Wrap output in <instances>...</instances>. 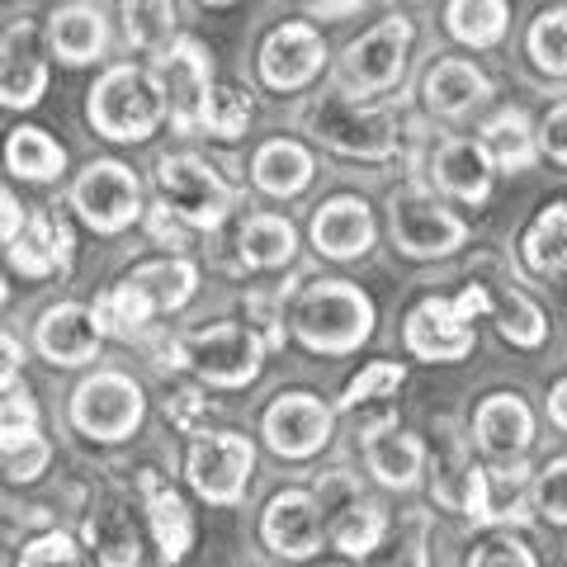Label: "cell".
Masks as SVG:
<instances>
[{
    "mask_svg": "<svg viewBox=\"0 0 567 567\" xmlns=\"http://www.w3.org/2000/svg\"><path fill=\"white\" fill-rule=\"evenodd\" d=\"M166 118H171V104L162 91V76L152 66L114 62L85 91V123L104 142H152Z\"/></svg>",
    "mask_w": 567,
    "mask_h": 567,
    "instance_id": "obj_1",
    "label": "cell"
},
{
    "mask_svg": "<svg viewBox=\"0 0 567 567\" xmlns=\"http://www.w3.org/2000/svg\"><path fill=\"white\" fill-rule=\"evenodd\" d=\"M289 327L312 354H354L374 336V298L350 279H312L289 298Z\"/></svg>",
    "mask_w": 567,
    "mask_h": 567,
    "instance_id": "obj_2",
    "label": "cell"
},
{
    "mask_svg": "<svg viewBox=\"0 0 567 567\" xmlns=\"http://www.w3.org/2000/svg\"><path fill=\"white\" fill-rule=\"evenodd\" d=\"M147 421V388L128 369L100 364L66 398V425L91 445H123Z\"/></svg>",
    "mask_w": 567,
    "mask_h": 567,
    "instance_id": "obj_3",
    "label": "cell"
},
{
    "mask_svg": "<svg viewBox=\"0 0 567 567\" xmlns=\"http://www.w3.org/2000/svg\"><path fill=\"white\" fill-rule=\"evenodd\" d=\"M152 181H156L162 204L189 227V233H218L241 204V189L233 181H223L208 156H199V152L156 156Z\"/></svg>",
    "mask_w": 567,
    "mask_h": 567,
    "instance_id": "obj_4",
    "label": "cell"
},
{
    "mask_svg": "<svg viewBox=\"0 0 567 567\" xmlns=\"http://www.w3.org/2000/svg\"><path fill=\"white\" fill-rule=\"evenodd\" d=\"M265 346L251 322H208L181 336V369H189L204 388L237 393L251 388L265 369Z\"/></svg>",
    "mask_w": 567,
    "mask_h": 567,
    "instance_id": "obj_5",
    "label": "cell"
},
{
    "mask_svg": "<svg viewBox=\"0 0 567 567\" xmlns=\"http://www.w3.org/2000/svg\"><path fill=\"white\" fill-rule=\"evenodd\" d=\"M66 208L100 237H118L133 223L147 218V194L133 166L114 162V156H95L85 162L66 185Z\"/></svg>",
    "mask_w": 567,
    "mask_h": 567,
    "instance_id": "obj_6",
    "label": "cell"
},
{
    "mask_svg": "<svg viewBox=\"0 0 567 567\" xmlns=\"http://www.w3.org/2000/svg\"><path fill=\"white\" fill-rule=\"evenodd\" d=\"M256 477V445L241 431H199L185 445V483L199 502L237 511Z\"/></svg>",
    "mask_w": 567,
    "mask_h": 567,
    "instance_id": "obj_7",
    "label": "cell"
},
{
    "mask_svg": "<svg viewBox=\"0 0 567 567\" xmlns=\"http://www.w3.org/2000/svg\"><path fill=\"white\" fill-rule=\"evenodd\" d=\"M308 133L322 147L350 156V162H388L398 152V118L388 110H360L354 95H346L341 85L312 100L308 110Z\"/></svg>",
    "mask_w": 567,
    "mask_h": 567,
    "instance_id": "obj_8",
    "label": "cell"
},
{
    "mask_svg": "<svg viewBox=\"0 0 567 567\" xmlns=\"http://www.w3.org/2000/svg\"><path fill=\"white\" fill-rule=\"evenodd\" d=\"M483 312H487L483 284H468L458 298H425V303L406 312L402 341L425 364H454V360H464V354H473V346H477L473 317H483Z\"/></svg>",
    "mask_w": 567,
    "mask_h": 567,
    "instance_id": "obj_9",
    "label": "cell"
},
{
    "mask_svg": "<svg viewBox=\"0 0 567 567\" xmlns=\"http://www.w3.org/2000/svg\"><path fill=\"white\" fill-rule=\"evenodd\" d=\"M388 233L406 260H440L468 241V223L440 204L431 189L402 185L388 194Z\"/></svg>",
    "mask_w": 567,
    "mask_h": 567,
    "instance_id": "obj_10",
    "label": "cell"
},
{
    "mask_svg": "<svg viewBox=\"0 0 567 567\" xmlns=\"http://www.w3.org/2000/svg\"><path fill=\"white\" fill-rule=\"evenodd\" d=\"M416 29L402 14H388L374 29H364L346 52H341V91L346 95H383L393 91L412 58Z\"/></svg>",
    "mask_w": 567,
    "mask_h": 567,
    "instance_id": "obj_11",
    "label": "cell"
},
{
    "mask_svg": "<svg viewBox=\"0 0 567 567\" xmlns=\"http://www.w3.org/2000/svg\"><path fill=\"white\" fill-rule=\"evenodd\" d=\"M256 535L265 544V554H275L284 563H308L327 548V511L312 487H279L260 506Z\"/></svg>",
    "mask_w": 567,
    "mask_h": 567,
    "instance_id": "obj_12",
    "label": "cell"
},
{
    "mask_svg": "<svg viewBox=\"0 0 567 567\" xmlns=\"http://www.w3.org/2000/svg\"><path fill=\"white\" fill-rule=\"evenodd\" d=\"M336 431V412L331 406L308 393V388H289V393H275L270 406L260 412V440L265 450L279 458H317L331 445Z\"/></svg>",
    "mask_w": 567,
    "mask_h": 567,
    "instance_id": "obj_13",
    "label": "cell"
},
{
    "mask_svg": "<svg viewBox=\"0 0 567 567\" xmlns=\"http://www.w3.org/2000/svg\"><path fill=\"white\" fill-rule=\"evenodd\" d=\"M327 66V43L308 20H284L260 39L256 48V76L265 91L275 95H293L322 76Z\"/></svg>",
    "mask_w": 567,
    "mask_h": 567,
    "instance_id": "obj_14",
    "label": "cell"
},
{
    "mask_svg": "<svg viewBox=\"0 0 567 567\" xmlns=\"http://www.w3.org/2000/svg\"><path fill=\"white\" fill-rule=\"evenodd\" d=\"M29 346L39 350V360L52 369H85L100 360L104 350V327L95 308L76 303V298H62V303L39 308L29 327Z\"/></svg>",
    "mask_w": 567,
    "mask_h": 567,
    "instance_id": "obj_15",
    "label": "cell"
},
{
    "mask_svg": "<svg viewBox=\"0 0 567 567\" xmlns=\"http://www.w3.org/2000/svg\"><path fill=\"white\" fill-rule=\"evenodd\" d=\"M48 39L33 20H10L0 29V110H33L48 95Z\"/></svg>",
    "mask_w": 567,
    "mask_h": 567,
    "instance_id": "obj_16",
    "label": "cell"
},
{
    "mask_svg": "<svg viewBox=\"0 0 567 567\" xmlns=\"http://www.w3.org/2000/svg\"><path fill=\"white\" fill-rule=\"evenodd\" d=\"M162 91L171 104V128L175 133H199L204 123V104L213 95V66H208V52L194 43V39H175L162 52Z\"/></svg>",
    "mask_w": 567,
    "mask_h": 567,
    "instance_id": "obj_17",
    "label": "cell"
},
{
    "mask_svg": "<svg viewBox=\"0 0 567 567\" xmlns=\"http://www.w3.org/2000/svg\"><path fill=\"white\" fill-rule=\"evenodd\" d=\"M431 487H435V502L445 511L487 520V468H477L464 454L458 435L450 431V421H440L435 440H431Z\"/></svg>",
    "mask_w": 567,
    "mask_h": 567,
    "instance_id": "obj_18",
    "label": "cell"
},
{
    "mask_svg": "<svg viewBox=\"0 0 567 567\" xmlns=\"http://www.w3.org/2000/svg\"><path fill=\"white\" fill-rule=\"evenodd\" d=\"M81 548L95 567H142V529L118 492H100L81 516Z\"/></svg>",
    "mask_w": 567,
    "mask_h": 567,
    "instance_id": "obj_19",
    "label": "cell"
},
{
    "mask_svg": "<svg viewBox=\"0 0 567 567\" xmlns=\"http://www.w3.org/2000/svg\"><path fill=\"white\" fill-rule=\"evenodd\" d=\"M137 502H142V516H147L156 558H162L166 567L185 563L189 548H194V511L185 506V496L175 492L156 468H142L137 473Z\"/></svg>",
    "mask_w": 567,
    "mask_h": 567,
    "instance_id": "obj_20",
    "label": "cell"
},
{
    "mask_svg": "<svg viewBox=\"0 0 567 567\" xmlns=\"http://www.w3.org/2000/svg\"><path fill=\"white\" fill-rule=\"evenodd\" d=\"M48 52L58 58L62 66H95L110 58V20H104V10L95 6V0H66V6H58L48 14Z\"/></svg>",
    "mask_w": 567,
    "mask_h": 567,
    "instance_id": "obj_21",
    "label": "cell"
},
{
    "mask_svg": "<svg viewBox=\"0 0 567 567\" xmlns=\"http://www.w3.org/2000/svg\"><path fill=\"white\" fill-rule=\"evenodd\" d=\"M308 233H312L317 256H327V260H360L369 246H374L379 227H374V213H369L364 199H354V194H336V199L312 208Z\"/></svg>",
    "mask_w": 567,
    "mask_h": 567,
    "instance_id": "obj_22",
    "label": "cell"
},
{
    "mask_svg": "<svg viewBox=\"0 0 567 567\" xmlns=\"http://www.w3.org/2000/svg\"><path fill=\"white\" fill-rule=\"evenodd\" d=\"M402 379H406V374H402L398 360H374V364H364L360 374L346 383L341 406H336V412L360 425V440L379 435V431H388V425H398V402H393V398H398Z\"/></svg>",
    "mask_w": 567,
    "mask_h": 567,
    "instance_id": "obj_23",
    "label": "cell"
},
{
    "mask_svg": "<svg viewBox=\"0 0 567 567\" xmlns=\"http://www.w3.org/2000/svg\"><path fill=\"white\" fill-rule=\"evenodd\" d=\"M473 435L487 458L511 464V458H520L529 450V440H535V412H529L525 398H516V393H492L477 402Z\"/></svg>",
    "mask_w": 567,
    "mask_h": 567,
    "instance_id": "obj_24",
    "label": "cell"
},
{
    "mask_svg": "<svg viewBox=\"0 0 567 567\" xmlns=\"http://www.w3.org/2000/svg\"><path fill=\"white\" fill-rule=\"evenodd\" d=\"M431 175L435 185L450 194V199H464V204H487L492 194V156L483 147V137H445L431 156Z\"/></svg>",
    "mask_w": 567,
    "mask_h": 567,
    "instance_id": "obj_25",
    "label": "cell"
},
{
    "mask_svg": "<svg viewBox=\"0 0 567 567\" xmlns=\"http://www.w3.org/2000/svg\"><path fill=\"white\" fill-rule=\"evenodd\" d=\"M317 175V156L298 137H265L251 152V185L270 199H298Z\"/></svg>",
    "mask_w": 567,
    "mask_h": 567,
    "instance_id": "obj_26",
    "label": "cell"
},
{
    "mask_svg": "<svg viewBox=\"0 0 567 567\" xmlns=\"http://www.w3.org/2000/svg\"><path fill=\"white\" fill-rule=\"evenodd\" d=\"M487 91L492 85L483 76V66H473L468 58H440L421 81L425 110L440 114V118H464L473 104L487 100Z\"/></svg>",
    "mask_w": 567,
    "mask_h": 567,
    "instance_id": "obj_27",
    "label": "cell"
},
{
    "mask_svg": "<svg viewBox=\"0 0 567 567\" xmlns=\"http://www.w3.org/2000/svg\"><path fill=\"white\" fill-rule=\"evenodd\" d=\"M0 156H6V171L14 175V181H24V185H52V181H62L66 175V147L48 128H39V123H20V128H10Z\"/></svg>",
    "mask_w": 567,
    "mask_h": 567,
    "instance_id": "obj_28",
    "label": "cell"
},
{
    "mask_svg": "<svg viewBox=\"0 0 567 567\" xmlns=\"http://www.w3.org/2000/svg\"><path fill=\"white\" fill-rule=\"evenodd\" d=\"M364 468L374 473L379 487H393V492H412L425 473V445L416 435L398 431V425H388V431L369 435L364 440Z\"/></svg>",
    "mask_w": 567,
    "mask_h": 567,
    "instance_id": "obj_29",
    "label": "cell"
},
{
    "mask_svg": "<svg viewBox=\"0 0 567 567\" xmlns=\"http://www.w3.org/2000/svg\"><path fill=\"white\" fill-rule=\"evenodd\" d=\"M237 256L246 270H284L298 256V233L284 213H246L237 227Z\"/></svg>",
    "mask_w": 567,
    "mask_h": 567,
    "instance_id": "obj_30",
    "label": "cell"
},
{
    "mask_svg": "<svg viewBox=\"0 0 567 567\" xmlns=\"http://www.w3.org/2000/svg\"><path fill=\"white\" fill-rule=\"evenodd\" d=\"M128 279L152 298L156 312H181L194 303V293H199V265L185 260V256L147 260V265H137Z\"/></svg>",
    "mask_w": 567,
    "mask_h": 567,
    "instance_id": "obj_31",
    "label": "cell"
},
{
    "mask_svg": "<svg viewBox=\"0 0 567 567\" xmlns=\"http://www.w3.org/2000/svg\"><path fill=\"white\" fill-rule=\"evenodd\" d=\"M383 535H388V516H383L379 502H369V496H354L346 511H336L327 520V544L341 548L346 558H369L383 544Z\"/></svg>",
    "mask_w": 567,
    "mask_h": 567,
    "instance_id": "obj_32",
    "label": "cell"
},
{
    "mask_svg": "<svg viewBox=\"0 0 567 567\" xmlns=\"http://www.w3.org/2000/svg\"><path fill=\"white\" fill-rule=\"evenodd\" d=\"M118 14H123V39H128V48L147 52V58H162L175 43V24H181L175 0H118Z\"/></svg>",
    "mask_w": 567,
    "mask_h": 567,
    "instance_id": "obj_33",
    "label": "cell"
},
{
    "mask_svg": "<svg viewBox=\"0 0 567 567\" xmlns=\"http://www.w3.org/2000/svg\"><path fill=\"white\" fill-rule=\"evenodd\" d=\"M525 265L544 279H567V199L548 204L525 233Z\"/></svg>",
    "mask_w": 567,
    "mask_h": 567,
    "instance_id": "obj_34",
    "label": "cell"
},
{
    "mask_svg": "<svg viewBox=\"0 0 567 567\" xmlns=\"http://www.w3.org/2000/svg\"><path fill=\"white\" fill-rule=\"evenodd\" d=\"M52 464V440L39 425H14V431H0V477L6 483H39Z\"/></svg>",
    "mask_w": 567,
    "mask_h": 567,
    "instance_id": "obj_35",
    "label": "cell"
},
{
    "mask_svg": "<svg viewBox=\"0 0 567 567\" xmlns=\"http://www.w3.org/2000/svg\"><path fill=\"white\" fill-rule=\"evenodd\" d=\"M483 289H487V312L496 317V331H502L511 346L529 350V346L544 341V331H548L544 312L529 303L520 289H511V284H483Z\"/></svg>",
    "mask_w": 567,
    "mask_h": 567,
    "instance_id": "obj_36",
    "label": "cell"
},
{
    "mask_svg": "<svg viewBox=\"0 0 567 567\" xmlns=\"http://www.w3.org/2000/svg\"><path fill=\"white\" fill-rule=\"evenodd\" d=\"M483 147L496 171H529L535 166V133L520 110H502L483 123Z\"/></svg>",
    "mask_w": 567,
    "mask_h": 567,
    "instance_id": "obj_37",
    "label": "cell"
},
{
    "mask_svg": "<svg viewBox=\"0 0 567 567\" xmlns=\"http://www.w3.org/2000/svg\"><path fill=\"white\" fill-rule=\"evenodd\" d=\"M511 10L506 0H450L445 6V29L468 48H492L506 39Z\"/></svg>",
    "mask_w": 567,
    "mask_h": 567,
    "instance_id": "obj_38",
    "label": "cell"
},
{
    "mask_svg": "<svg viewBox=\"0 0 567 567\" xmlns=\"http://www.w3.org/2000/svg\"><path fill=\"white\" fill-rule=\"evenodd\" d=\"M95 317H100L104 336H118V341H133V336L147 331V322L156 317V308H152V298L142 293L133 279H118L114 289H104V293L95 298Z\"/></svg>",
    "mask_w": 567,
    "mask_h": 567,
    "instance_id": "obj_39",
    "label": "cell"
},
{
    "mask_svg": "<svg viewBox=\"0 0 567 567\" xmlns=\"http://www.w3.org/2000/svg\"><path fill=\"white\" fill-rule=\"evenodd\" d=\"M246 123H251V91H241V85H213L199 133L233 142V137L246 133Z\"/></svg>",
    "mask_w": 567,
    "mask_h": 567,
    "instance_id": "obj_40",
    "label": "cell"
},
{
    "mask_svg": "<svg viewBox=\"0 0 567 567\" xmlns=\"http://www.w3.org/2000/svg\"><path fill=\"white\" fill-rule=\"evenodd\" d=\"M529 58L548 76H567V10H544L535 24H529Z\"/></svg>",
    "mask_w": 567,
    "mask_h": 567,
    "instance_id": "obj_41",
    "label": "cell"
},
{
    "mask_svg": "<svg viewBox=\"0 0 567 567\" xmlns=\"http://www.w3.org/2000/svg\"><path fill=\"white\" fill-rule=\"evenodd\" d=\"M20 567H85L81 535H66L58 525L39 529L20 544Z\"/></svg>",
    "mask_w": 567,
    "mask_h": 567,
    "instance_id": "obj_42",
    "label": "cell"
},
{
    "mask_svg": "<svg viewBox=\"0 0 567 567\" xmlns=\"http://www.w3.org/2000/svg\"><path fill=\"white\" fill-rule=\"evenodd\" d=\"M535 506L539 516L554 525H567V458H554L539 477H535Z\"/></svg>",
    "mask_w": 567,
    "mask_h": 567,
    "instance_id": "obj_43",
    "label": "cell"
},
{
    "mask_svg": "<svg viewBox=\"0 0 567 567\" xmlns=\"http://www.w3.org/2000/svg\"><path fill=\"white\" fill-rule=\"evenodd\" d=\"M6 260H10V270H20L24 279H48L52 270H58V260L48 256V246H43L39 237H33L29 227H24V233L6 246Z\"/></svg>",
    "mask_w": 567,
    "mask_h": 567,
    "instance_id": "obj_44",
    "label": "cell"
},
{
    "mask_svg": "<svg viewBox=\"0 0 567 567\" xmlns=\"http://www.w3.org/2000/svg\"><path fill=\"white\" fill-rule=\"evenodd\" d=\"M379 567H431V554H425V516H421V511H416V516H406L393 554H388V563H379Z\"/></svg>",
    "mask_w": 567,
    "mask_h": 567,
    "instance_id": "obj_45",
    "label": "cell"
},
{
    "mask_svg": "<svg viewBox=\"0 0 567 567\" xmlns=\"http://www.w3.org/2000/svg\"><path fill=\"white\" fill-rule=\"evenodd\" d=\"M468 567H539V558L520 539H487L468 554Z\"/></svg>",
    "mask_w": 567,
    "mask_h": 567,
    "instance_id": "obj_46",
    "label": "cell"
},
{
    "mask_svg": "<svg viewBox=\"0 0 567 567\" xmlns=\"http://www.w3.org/2000/svg\"><path fill=\"white\" fill-rule=\"evenodd\" d=\"M142 223H147V237H152L156 246H171V256H175V251H185V246H189V227H185L181 218H175V213H171L162 199H156V204L147 208V218H142Z\"/></svg>",
    "mask_w": 567,
    "mask_h": 567,
    "instance_id": "obj_47",
    "label": "cell"
},
{
    "mask_svg": "<svg viewBox=\"0 0 567 567\" xmlns=\"http://www.w3.org/2000/svg\"><path fill=\"white\" fill-rule=\"evenodd\" d=\"M208 412V398L199 393V388H175V393L166 398V416L181 425L185 435H199V416Z\"/></svg>",
    "mask_w": 567,
    "mask_h": 567,
    "instance_id": "obj_48",
    "label": "cell"
},
{
    "mask_svg": "<svg viewBox=\"0 0 567 567\" xmlns=\"http://www.w3.org/2000/svg\"><path fill=\"white\" fill-rule=\"evenodd\" d=\"M539 147L554 156L558 166H567V100L554 104V110L544 114V123H539Z\"/></svg>",
    "mask_w": 567,
    "mask_h": 567,
    "instance_id": "obj_49",
    "label": "cell"
},
{
    "mask_svg": "<svg viewBox=\"0 0 567 567\" xmlns=\"http://www.w3.org/2000/svg\"><path fill=\"white\" fill-rule=\"evenodd\" d=\"M14 425H39V402H33L24 388L0 393V431H14Z\"/></svg>",
    "mask_w": 567,
    "mask_h": 567,
    "instance_id": "obj_50",
    "label": "cell"
},
{
    "mask_svg": "<svg viewBox=\"0 0 567 567\" xmlns=\"http://www.w3.org/2000/svg\"><path fill=\"white\" fill-rule=\"evenodd\" d=\"M20 369H24V341L0 327V393L20 388Z\"/></svg>",
    "mask_w": 567,
    "mask_h": 567,
    "instance_id": "obj_51",
    "label": "cell"
},
{
    "mask_svg": "<svg viewBox=\"0 0 567 567\" xmlns=\"http://www.w3.org/2000/svg\"><path fill=\"white\" fill-rule=\"evenodd\" d=\"M24 223H29V213L20 208V199L10 194V185L0 181V246H10L14 237L24 233Z\"/></svg>",
    "mask_w": 567,
    "mask_h": 567,
    "instance_id": "obj_52",
    "label": "cell"
},
{
    "mask_svg": "<svg viewBox=\"0 0 567 567\" xmlns=\"http://www.w3.org/2000/svg\"><path fill=\"white\" fill-rule=\"evenodd\" d=\"M364 0H312V20H350Z\"/></svg>",
    "mask_w": 567,
    "mask_h": 567,
    "instance_id": "obj_53",
    "label": "cell"
},
{
    "mask_svg": "<svg viewBox=\"0 0 567 567\" xmlns=\"http://www.w3.org/2000/svg\"><path fill=\"white\" fill-rule=\"evenodd\" d=\"M548 416H554V425H563V431H567V379L554 388V393H548Z\"/></svg>",
    "mask_w": 567,
    "mask_h": 567,
    "instance_id": "obj_54",
    "label": "cell"
},
{
    "mask_svg": "<svg viewBox=\"0 0 567 567\" xmlns=\"http://www.w3.org/2000/svg\"><path fill=\"white\" fill-rule=\"evenodd\" d=\"M10 303V284H6V275H0V308Z\"/></svg>",
    "mask_w": 567,
    "mask_h": 567,
    "instance_id": "obj_55",
    "label": "cell"
},
{
    "mask_svg": "<svg viewBox=\"0 0 567 567\" xmlns=\"http://www.w3.org/2000/svg\"><path fill=\"white\" fill-rule=\"evenodd\" d=\"M204 6H213V10H218V6H233V0H204Z\"/></svg>",
    "mask_w": 567,
    "mask_h": 567,
    "instance_id": "obj_56",
    "label": "cell"
}]
</instances>
